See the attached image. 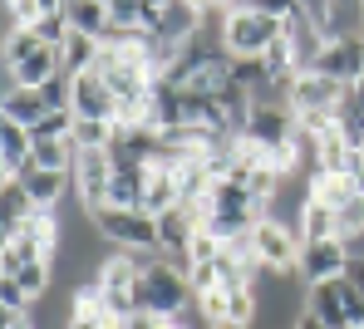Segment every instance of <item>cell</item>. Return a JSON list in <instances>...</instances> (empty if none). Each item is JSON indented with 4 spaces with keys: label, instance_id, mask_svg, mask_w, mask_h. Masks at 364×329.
Segmentation results:
<instances>
[{
    "label": "cell",
    "instance_id": "obj_15",
    "mask_svg": "<svg viewBox=\"0 0 364 329\" xmlns=\"http://www.w3.org/2000/svg\"><path fill=\"white\" fill-rule=\"evenodd\" d=\"M330 236H340V211L310 197L301 211V241H330Z\"/></svg>",
    "mask_w": 364,
    "mask_h": 329
},
{
    "label": "cell",
    "instance_id": "obj_26",
    "mask_svg": "<svg viewBox=\"0 0 364 329\" xmlns=\"http://www.w3.org/2000/svg\"><path fill=\"white\" fill-rule=\"evenodd\" d=\"M148 5H153V10H163V5H168V0H148Z\"/></svg>",
    "mask_w": 364,
    "mask_h": 329
},
{
    "label": "cell",
    "instance_id": "obj_11",
    "mask_svg": "<svg viewBox=\"0 0 364 329\" xmlns=\"http://www.w3.org/2000/svg\"><path fill=\"white\" fill-rule=\"evenodd\" d=\"M35 211H40V206L20 187V177H0V231H5V241L20 236V226H25Z\"/></svg>",
    "mask_w": 364,
    "mask_h": 329
},
{
    "label": "cell",
    "instance_id": "obj_28",
    "mask_svg": "<svg viewBox=\"0 0 364 329\" xmlns=\"http://www.w3.org/2000/svg\"><path fill=\"white\" fill-rule=\"evenodd\" d=\"M114 329H119V325H114Z\"/></svg>",
    "mask_w": 364,
    "mask_h": 329
},
{
    "label": "cell",
    "instance_id": "obj_21",
    "mask_svg": "<svg viewBox=\"0 0 364 329\" xmlns=\"http://www.w3.org/2000/svg\"><path fill=\"white\" fill-rule=\"evenodd\" d=\"M251 10H261V15H271V20H291V15H301V5L296 0H242Z\"/></svg>",
    "mask_w": 364,
    "mask_h": 329
},
{
    "label": "cell",
    "instance_id": "obj_14",
    "mask_svg": "<svg viewBox=\"0 0 364 329\" xmlns=\"http://www.w3.org/2000/svg\"><path fill=\"white\" fill-rule=\"evenodd\" d=\"M0 113H5L10 123L35 128L50 108H45V99H40V89H0Z\"/></svg>",
    "mask_w": 364,
    "mask_h": 329
},
{
    "label": "cell",
    "instance_id": "obj_17",
    "mask_svg": "<svg viewBox=\"0 0 364 329\" xmlns=\"http://www.w3.org/2000/svg\"><path fill=\"white\" fill-rule=\"evenodd\" d=\"M64 15H69V25H74L79 35H94V40H99V35L109 30V20H114L104 0H69V10H64Z\"/></svg>",
    "mask_w": 364,
    "mask_h": 329
},
{
    "label": "cell",
    "instance_id": "obj_13",
    "mask_svg": "<svg viewBox=\"0 0 364 329\" xmlns=\"http://www.w3.org/2000/svg\"><path fill=\"white\" fill-rule=\"evenodd\" d=\"M178 201H182V192H178V167L158 162V167L148 172V192H143V211H148V216H163V211H173Z\"/></svg>",
    "mask_w": 364,
    "mask_h": 329
},
{
    "label": "cell",
    "instance_id": "obj_1",
    "mask_svg": "<svg viewBox=\"0 0 364 329\" xmlns=\"http://www.w3.org/2000/svg\"><path fill=\"white\" fill-rule=\"evenodd\" d=\"M133 305L148 310V315H163V320H187L197 310V295H192V280H187L182 265H173L168 256H148Z\"/></svg>",
    "mask_w": 364,
    "mask_h": 329
},
{
    "label": "cell",
    "instance_id": "obj_18",
    "mask_svg": "<svg viewBox=\"0 0 364 329\" xmlns=\"http://www.w3.org/2000/svg\"><path fill=\"white\" fill-rule=\"evenodd\" d=\"M114 138H119V123H104V118H79L69 143H74L79 152H89V147H109Z\"/></svg>",
    "mask_w": 364,
    "mask_h": 329
},
{
    "label": "cell",
    "instance_id": "obj_3",
    "mask_svg": "<svg viewBox=\"0 0 364 329\" xmlns=\"http://www.w3.org/2000/svg\"><path fill=\"white\" fill-rule=\"evenodd\" d=\"M99 236L114 246V251H138V256H163L158 251V216L138 211V206H99L89 211Z\"/></svg>",
    "mask_w": 364,
    "mask_h": 329
},
{
    "label": "cell",
    "instance_id": "obj_23",
    "mask_svg": "<svg viewBox=\"0 0 364 329\" xmlns=\"http://www.w3.org/2000/svg\"><path fill=\"white\" fill-rule=\"evenodd\" d=\"M345 280H350V285L364 295V256H350V265H345Z\"/></svg>",
    "mask_w": 364,
    "mask_h": 329
},
{
    "label": "cell",
    "instance_id": "obj_10",
    "mask_svg": "<svg viewBox=\"0 0 364 329\" xmlns=\"http://www.w3.org/2000/svg\"><path fill=\"white\" fill-rule=\"evenodd\" d=\"M345 295H350L345 275H340V280H325V285H310V295H305V315H315L325 329H350Z\"/></svg>",
    "mask_w": 364,
    "mask_h": 329
},
{
    "label": "cell",
    "instance_id": "obj_16",
    "mask_svg": "<svg viewBox=\"0 0 364 329\" xmlns=\"http://www.w3.org/2000/svg\"><path fill=\"white\" fill-rule=\"evenodd\" d=\"M355 192H364V182L360 177H345V172H320V177L310 182V197L325 201V206H335V211L355 197Z\"/></svg>",
    "mask_w": 364,
    "mask_h": 329
},
{
    "label": "cell",
    "instance_id": "obj_12",
    "mask_svg": "<svg viewBox=\"0 0 364 329\" xmlns=\"http://www.w3.org/2000/svg\"><path fill=\"white\" fill-rule=\"evenodd\" d=\"M69 182H74V172H45V167H25V172H20V187L30 192V201H35L40 211H55L60 197L69 192Z\"/></svg>",
    "mask_w": 364,
    "mask_h": 329
},
{
    "label": "cell",
    "instance_id": "obj_20",
    "mask_svg": "<svg viewBox=\"0 0 364 329\" xmlns=\"http://www.w3.org/2000/svg\"><path fill=\"white\" fill-rule=\"evenodd\" d=\"M187 280H192V295H212V290H222V280H217V261H212V265H192Z\"/></svg>",
    "mask_w": 364,
    "mask_h": 329
},
{
    "label": "cell",
    "instance_id": "obj_6",
    "mask_svg": "<svg viewBox=\"0 0 364 329\" xmlns=\"http://www.w3.org/2000/svg\"><path fill=\"white\" fill-rule=\"evenodd\" d=\"M197 231H202V221H197V216L178 201L173 211H163V216H158V251H163L173 265L192 270V241H197Z\"/></svg>",
    "mask_w": 364,
    "mask_h": 329
},
{
    "label": "cell",
    "instance_id": "obj_24",
    "mask_svg": "<svg viewBox=\"0 0 364 329\" xmlns=\"http://www.w3.org/2000/svg\"><path fill=\"white\" fill-rule=\"evenodd\" d=\"M296 329H325V325H320L315 315H301V320H296Z\"/></svg>",
    "mask_w": 364,
    "mask_h": 329
},
{
    "label": "cell",
    "instance_id": "obj_9",
    "mask_svg": "<svg viewBox=\"0 0 364 329\" xmlns=\"http://www.w3.org/2000/svg\"><path fill=\"white\" fill-rule=\"evenodd\" d=\"M74 118H104V123L119 118V99H114V89L94 69L74 79Z\"/></svg>",
    "mask_w": 364,
    "mask_h": 329
},
{
    "label": "cell",
    "instance_id": "obj_7",
    "mask_svg": "<svg viewBox=\"0 0 364 329\" xmlns=\"http://www.w3.org/2000/svg\"><path fill=\"white\" fill-rule=\"evenodd\" d=\"M345 265H350V246H345L340 236H330V241H305L296 275H301L305 285H325V280H340Z\"/></svg>",
    "mask_w": 364,
    "mask_h": 329
},
{
    "label": "cell",
    "instance_id": "obj_25",
    "mask_svg": "<svg viewBox=\"0 0 364 329\" xmlns=\"http://www.w3.org/2000/svg\"><path fill=\"white\" fill-rule=\"evenodd\" d=\"M5 329H35V325H30V315H20V320H5Z\"/></svg>",
    "mask_w": 364,
    "mask_h": 329
},
{
    "label": "cell",
    "instance_id": "obj_2",
    "mask_svg": "<svg viewBox=\"0 0 364 329\" xmlns=\"http://www.w3.org/2000/svg\"><path fill=\"white\" fill-rule=\"evenodd\" d=\"M286 35V20H271L251 5H232L222 15V45L232 60H266V50Z\"/></svg>",
    "mask_w": 364,
    "mask_h": 329
},
{
    "label": "cell",
    "instance_id": "obj_22",
    "mask_svg": "<svg viewBox=\"0 0 364 329\" xmlns=\"http://www.w3.org/2000/svg\"><path fill=\"white\" fill-rule=\"evenodd\" d=\"M178 320H163V315H148V310H133L119 329H173Z\"/></svg>",
    "mask_w": 364,
    "mask_h": 329
},
{
    "label": "cell",
    "instance_id": "obj_8",
    "mask_svg": "<svg viewBox=\"0 0 364 329\" xmlns=\"http://www.w3.org/2000/svg\"><path fill=\"white\" fill-rule=\"evenodd\" d=\"M315 74H330L335 84L355 89L364 79V35H355V40H330L325 55L315 60Z\"/></svg>",
    "mask_w": 364,
    "mask_h": 329
},
{
    "label": "cell",
    "instance_id": "obj_4",
    "mask_svg": "<svg viewBox=\"0 0 364 329\" xmlns=\"http://www.w3.org/2000/svg\"><path fill=\"white\" fill-rule=\"evenodd\" d=\"M251 246H256V256L266 265V275H296L305 241H301L296 226H286V221H276V216H261V221L251 226Z\"/></svg>",
    "mask_w": 364,
    "mask_h": 329
},
{
    "label": "cell",
    "instance_id": "obj_5",
    "mask_svg": "<svg viewBox=\"0 0 364 329\" xmlns=\"http://www.w3.org/2000/svg\"><path fill=\"white\" fill-rule=\"evenodd\" d=\"M345 84H335L330 74H315V69H301L291 79V108L296 113H335L345 104Z\"/></svg>",
    "mask_w": 364,
    "mask_h": 329
},
{
    "label": "cell",
    "instance_id": "obj_27",
    "mask_svg": "<svg viewBox=\"0 0 364 329\" xmlns=\"http://www.w3.org/2000/svg\"><path fill=\"white\" fill-rule=\"evenodd\" d=\"M360 182H364V147H360Z\"/></svg>",
    "mask_w": 364,
    "mask_h": 329
},
{
    "label": "cell",
    "instance_id": "obj_19",
    "mask_svg": "<svg viewBox=\"0 0 364 329\" xmlns=\"http://www.w3.org/2000/svg\"><path fill=\"white\" fill-rule=\"evenodd\" d=\"M40 99H45V108H50V113H64V108L74 113V79L60 69L55 79H45V84H40Z\"/></svg>",
    "mask_w": 364,
    "mask_h": 329
}]
</instances>
